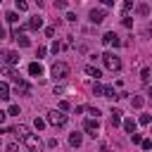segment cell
Returning <instances> with one entry per match:
<instances>
[{
	"instance_id": "d4e9b609",
	"label": "cell",
	"mask_w": 152,
	"mask_h": 152,
	"mask_svg": "<svg viewBox=\"0 0 152 152\" xmlns=\"http://www.w3.org/2000/svg\"><path fill=\"white\" fill-rule=\"evenodd\" d=\"M14 2H17V10H19V12H26V10H28V2H26V0H14Z\"/></svg>"
},
{
	"instance_id": "2e32d148",
	"label": "cell",
	"mask_w": 152,
	"mask_h": 152,
	"mask_svg": "<svg viewBox=\"0 0 152 152\" xmlns=\"http://www.w3.org/2000/svg\"><path fill=\"white\" fill-rule=\"evenodd\" d=\"M86 74H88V76H93L95 81H97V78L102 76V71H100L97 66H93V64H88V66H86Z\"/></svg>"
},
{
	"instance_id": "cb8c5ba5",
	"label": "cell",
	"mask_w": 152,
	"mask_h": 152,
	"mask_svg": "<svg viewBox=\"0 0 152 152\" xmlns=\"http://www.w3.org/2000/svg\"><path fill=\"white\" fill-rule=\"evenodd\" d=\"M7 116H19V104H10V109H7Z\"/></svg>"
},
{
	"instance_id": "9a60e30c",
	"label": "cell",
	"mask_w": 152,
	"mask_h": 152,
	"mask_svg": "<svg viewBox=\"0 0 152 152\" xmlns=\"http://www.w3.org/2000/svg\"><path fill=\"white\" fill-rule=\"evenodd\" d=\"M14 133H17V135H19L21 140H24V138H26V135H28L31 131H28V126H26V124H19V126H14Z\"/></svg>"
},
{
	"instance_id": "5b68a950",
	"label": "cell",
	"mask_w": 152,
	"mask_h": 152,
	"mask_svg": "<svg viewBox=\"0 0 152 152\" xmlns=\"http://www.w3.org/2000/svg\"><path fill=\"white\" fill-rule=\"evenodd\" d=\"M83 128H86V133H88V135H93V138H95V135L100 133V121H97L95 116H90V119H86V121H83Z\"/></svg>"
},
{
	"instance_id": "8fae6325",
	"label": "cell",
	"mask_w": 152,
	"mask_h": 152,
	"mask_svg": "<svg viewBox=\"0 0 152 152\" xmlns=\"http://www.w3.org/2000/svg\"><path fill=\"white\" fill-rule=\"evenodd\" d=\"M121 126H124V131H126V133H135V126H138V124H135V119H131V116H128V119H124V121H121Z\"/></svg>"
},
{
	"instance_id": "f35d334b",
	"label": "cell",
	"mask_w": 152,
	"mask_h": 152,
	"mask_svg": "<svg viewBox=\"0 0 152 152\" xmlns=\"http://www.w3.org/2000/svg\"><path fill=\"white\" fill-rule=\"evenodd\" d=\"M140 145H142V150H152V140H142Z\"/></svg>"
},
{
	"instance_id": "9c48e42d",
	"label": "cell",
	"mask_w": 152,
	"mask_h": 152,
	"mask_svg": "<svg viewBox=\"0 0 152 152\" xmlns=\"http://www.w3.org/2000/svg\"><path fill=\"white\" fill-rule=\"evenodd\" d=\"M5 76H10V81L17 86V83H21V76H19V71L14 69V66H5Z\"/></svg>"
},
{
	"instance_id": "30bf717a",
	"label": "cell",
	"mask_w": 152,
	"mask_h": 152,
	"mask_svg": "<svg viewBox=\"0 0 152 152\" xmlns=\"http://www.w3.org/2000/svg\"><path fill=\"white\" fill-rule=\"evenodd\" d=\"M14 90H17V95H31V86H28L26 81L17 83V86H14Z\"/></svg>"
},
{
	"instance_id": "b9f144b4",
	"label": "cell",
	"mask_w": 152,
	"mask_h": 152,
	"mask_svg": "<svg viewBox=\"0 0 152 152\" xmlns=\"http://www.w3.org/2000/svg\"><path fill=\"white\" fill-rule=\"evenodd\" d=\"M5 36H7V33H5V26H2V24H0V40H2V38H5Z\"/></svg>"
},
{
	"instance_id": "d590c367",
	"label": "cell",
	"mask_w": 152,
	"mask_h": 152,
	"mask_svg": "<svg viewBox=\"0 0 152 152\" xmlns=\"http://www.w3.org/2000/svg\"><path fill=\"white\" fill-rule=\"evenodd\" d=\"M45 36L52 38V36H55V26H48V28H45Z\"/></svg>"
},
{
	"instance_id": "83f0119b",
	"label": "cell",
	"mask_w": 152,
	"mask_h": 152,
	"mask_svg": "<svg viewBox=\"0 0 152 152\" xmlns=\"http://www.w3.org/2000/svg\"><path fill=\"white\" fill-rule=\"evenodd\" d=\"M33 126H36V128H38V131H43V128H45V121H43V119H38V116H36V119H33Z\"/></svg>"
},
{
	"instance_id": "44dd1931",
	"label": "cell",
	"mask_w": 152,
	"mask_h": 152,
	"mask_svg": "<svg viewBox=\"0 0 152 152\" xmlns=\"http://www.w3.org/2000/svg\"><path fill=\"white\" fill-rule=\"evenodd\" d=\"M104 88H107V86H102V83H93V93H95V95H102V97H104Z\"/></svg>"
},
{
	"instance_id": "ee69618b",
	"label": "cell",
	"mask_w": 152,
	"mask_h": 152,
	"mask_svg": "<svg viewBox=\"0 0 152 152\" xmlns=\"http://www.w3.org/2000/svg\"><path fill=\"white\" fill-rule=\"evenodd\" d=\"M147 95H150V97H152V88H150V90H147Z\"/></svg>"
},
{
	"instance_id": "6da1fadb",
	"label": "cell",
	"mask_w": 152,
	"mask_h": 152,
	"mask_svg": "<svg viewBox=\"0 0 152 152\" xmlns=\"http://www.w3.org/2000/svg\"><path fill=\"white\" fill-rule=\"evenodd\" d=\"M102 57V62H104V66L109 69V71H119L121 69V59L114 55V52H104V55H100Z\"/></svg>"
},
{
	"instance_id": "7402d4cb",
	"label": "cell",
	"mask_w": 152,
	"mask_h": 152,
	"mask_svg": "<svg viewBox=\"0 0 152 152\" xmlns=\"http://www.w3.org/2000/svg\"><path fill=\"white\" fill-rule=\"evenodd\" d=\"M5 19H7V21H10L12 26H14V24L19 21V14H17V12H7V17H5Z\"/></svg>"
},
{
	"instance_id": "d6986e66",
	"label": "cell",
	"mask_w": 152,
	"mask_h": 152,
	"mask_svg": "<svg viewBox=\"0 0 152 152\" xmlns=\"http://www.w3.org/2000/svg\"><path fill=\"white\" fill-rule=\"evenodd\" d=\"M131 104H133V107H135V109H140V107H142V104H145V97H142V95H135V97H133V100H131Z\"/></svg>"
},
{
	"instance_id": "7c38bea8",
	"label": "cell",
	"mask_w": 152,
	"mask_h": 152,
	"mask_svg": "<svg viewBox=\"0 0 152 152\" xmlns=\"http://www.w3.org/2000/svg\"><path fill=\"white\" fill-rule=\"evenodd\" d=\"M28 74H31V76H43V66H40V62H31V64H28Z\"/></svg>"
},
{
	"instance_id": "f546056e",
	"label": "cell",
	"mask_w": 152,
	"mask_h": 152,
	"mask_svg": "<svg viewBox=\"0 0 152 152\" xmlns=\"http://www.w3.org/2000/svg\"><path fill=\"white\" fill-rule=\"evenodd\" d=\"M57 107H59V112H66V109H69L71 104H69L66 100H59V104H57Z\"/></svg>"
},
{
	"instance_id": "d6a6232c",
	"label": "cell",
	"mask_w": 152,
	"mask_h": 152,
	"mask_svg": "<svg viewBox=\"0 0 152 152\" xmlns=\"http://www.w3.org/2000/svg\"><path fill=\"white\" fill-rule=\"evenodd\" d=\"M5 150H7V152H19V145H17V142H10Z\"/></svg>"
},
{
	"instance_id": "8d00e7d4",
	"label": "cell",
	"mask_w": 152,
	"mask_h": 152,
	"mask_svg": "<svg viewBox=\"0 0 152 152\" xmlns=\"http://www.w3.org/2000/svg\"><path fill=\"white\" fill-rule=\"evenodd\" d=\"M59 50H62V43H57V40H55V43H52V52H55V55H57V52H59Z\"/></svg>"
},
{
	"instance_id": "484cf974",
	"label": "cell",
	"mask_w": 152,
	"mask_h": 152,
	"mask_svg": "<svg viewBox=\"0 0 152 152\" xmlns=\"http://www.w3.org/2000/svg\"><path fill=\"white\" fill-rule=\"evenodd\" d=\"M147 12H150V7H147L145 2H140V5H138V14H140V17H145Z\"/></svg>"
},
{
	"instance_id": "f6af8a7d",
	"label": "cell",
	"mask_w": 152,
	"mask_h": 152,
	"mask_svg": "<svg viewBox=\"0 0 152 152\" xmlns=\"http://www.w3.org/2000/svg\"><path fill=\"white\" fill-rule=\"evenodd\" d=\"M26 152H33V150H26Z\"/></svg>"
},
{
	"instance_id": "3957f363",
	"label": "cell",
	"mask_w": 152,
	"mask_h": 152,
	"mask_svg": "<svg viewBox=\"0 0 152 152\" xmlns=\"http://www.w3.org/2000/svg\"><path fill=\"white\" fill-rule=\"evenodd\" d=\"M66 76H69V64H66V62H55V64H52V78L62 81V78H66Z\"/></svg>"
},
{
	"instance_id": "7bdbcfd3",
	"label": "cell",
	"mask_w": 152,
	"mask_h": 152,
	"mask_svg": "<svg viewBox=\"0 0 152 152\" xmlns=\"http://www.w3.org/2000/svg\"><path fill=\"white\" fill-rule=\"evenodd\" d=\"M102 2H104L107 7H112V5H114V0H102Z\"/></svg>"
},
{
	"instance_id": "f1b7e54d",
	"label": "cell",
	"mask_w": 152,
	"mask_h": 152,
	"mask_svg": "<svg viewBox=\"0 0 152 152\" xmlns=\"http://www.w3.org/2000/svg\"><path fill=\"white\" fill-rule=\"evenodd\" d=\"M140 78H142V83H147L150 81V69H142L140 71Z\"/></svg>"
},
{
	"instance_id": "5bb4252c",
	"label": "cell",
	"mask_w": 152,
	"mask_h": 152,
	"mask_svg": "<svg viewBox=\"0 0 152 152\" xmlns=\"http://www.w3.org/2000/svg\"><path fill=\"white\" fill-rule=\"evenodd\" d=\"M121 114H124L121 109H116V107H112V126H114V128H116V126L121 124Z\"/></svg>"
},
{
	"instance_id": "ab89813d",
	"label": "cell",
	"mask_w": 152,
	"mask_h": 152,
	"mask_svg": "<svg viewBox=\"0 0 152 152\" xmlns=\"http://www.w3.org/2000/svg\"><path fill=\"white\" fill-rule=\"evenodd\" d=\"M124 26H128V28H131V26H133V21H131V17H128V14H126V17H124Z\"/></svg>"
},
{
	"instance_id": "ac0fdd59",
	"label": "cell",
	"mask_w": 152,
	"mask_h": 152,
	"mask_svg": "<svg viewBox=\"0 0 152 152\" xmlns=\"http://www.w3.org/2000/svg\"><path fill=\"white\" fill-rule=\"evenodd\" d=\"M14 40H17V43H19V48H28V45H31V40H28V38H26V36H24V33H19V36H17V38H14Z\"/></svg>"
},
{
	"instance_id": "603a6c76",
	"label": "cell",
	"mask_w": 152,
	"mask_h": 152,
	"mask_svg": "<svg viewBox=\"0 0 152 152\" xmlns=\"http://www.w3.org/2000/svg\"><path fill=\"white\" fill-rule=\"evenodd\" d=\"M114 36H116L114 31H107V33L102 36V43H104V45H112V38H114Z\"/></svg>"
},
{
	"instance_id": "bcb514c9",
	"label": "cell",
	"mask_w": 152,
	"mask_h": 152,
	"mask_svg": "<svg viewBox=\"0 0 152 152\" xmlns=\"http://www.w3.org/2000/svg\"><path fill=\"white\" fill-rule=\"evenodd\" d=\"M0 2H2V0H0Z\"/></svg>"
},
{
	"instance_id": "60d3db41",
	"label": "cell",
	"mask_w": 152,
	"mask_h": 152,
	"mask_svg": "<svg viewBox=\"0 0 152 152\" xmlns=\"http://www.w3.org/2000/svg\"><path fill=\"white\" fill-rule=\"evenodd\" d=\"M5 119H7V112H2V109H0V124H5Z\"/></svg>"
},
{
	"instance_id": "4dcf8cb0",
	"label": "cell",
	"mask_w": 152,
	"mask_h": 152,
	"mask_svg": "<svg viewBox=\"0 0 152 152\" xmlns=\"http://www.w3.org/2000/svg\"><path fill=\"white\" fill-rule=\"evenodd\" d=\"M138 121H140V124H142V126H147V124H150V121H152V116H150V114H142V116H140V119H138Z\"/></svg>"
},
{
	"instance_id": "836d02e7",
	"label": "cell",
	"mask_w": 152,
	"mask_h": 152,
	"mask_svg": "<svg viewBox=\"0 0 152 152\" xmlns=\"http://www.w3.org/2000/svg\"><path fill=\"white\" fill-rule=\"evenodd\" d=\"M88 114H93V116L97 119V116H100V109H97V107H88Z\"/></svg>"
},
{
	"instance_id": "74e56055",
	"label": "cell",
	"mask_w": 152,
	"mask_h": 152,
	"mask_svg": "<svg viewBox=\"0 0 152 152\" xmlns=\"http://www.w3.org/2000/svg\"><path fill=\"white\" fill-rule=\"evenodd\" d=\"M45 52H48V50H45V48H43V45H40V48H38V50H36V57H45Z\"/></svg>"
},
{
	"instance_id": "4316f807",
	"label": "cell",
	"mask_w": 152,
	"mask_h": 152,
	"mask_svg": "<svg viewBox=\"0 0 152 152\" xmlns=\"http://www.w3.org/2000/svg\"><path fill=\"white\" fill-rule=\"evenodd\" d=\"M104 97H119V95L114 93V88H112V86H107V88H104Z\"/></svg>"
},
{
	"instance_id": "7a4b0ae2",
	"label": "cell",
	"mask_w": 152,
	"mask_h": 152,
	"mask_svg": "<svg viewBox=\"0 0 152 152\" xmlns=\"http://www.w3.org/2000/svg\"><path fill=\"white\" fill-rule=\"evenodd\" d=\"M66 121H69V116L59 109H52L48 114V124H52V126H66Z\"/></svg>"
},
{
	"instance_id": "52a82bcc",
	"label": "cell",
	"mask_w": 152,
	"mask_h": 152,
	"mask_svg": "<svg viewBox=\"0 0 152 152\" xmlns=\"http://www.w3.org/2000/svg\"><path fill=\"white\" fill-rule=\"evenodd\" d=\"M88 17H90V21H93V24H102V21L107 19V12H104L102 7H93Z\"/></svg>"
},
{
	"instance_id": "e0dca14e",
	"label": "cell",
	"mask_w": 152,
	"mask_h": 152,
	"mask_svg": "<svg viewBox=\"0 0 152 152\" xmlns=\"http://www.w3.org/2000/svg\"><path fill=\"white\" fill-rule=\"evenodd\" d=\"M0 100H10V86L5 81H0Z\"/></svg>"
},
{
	"instance_id": "ba28073f",
	"label": "cell",
	"mask_w": 152,
	"mask_h": 152,
	"mask_svg": "<svg viewBox=\"0 0 152 152\" xmlns=\"http://www.w3.org/2000/svg\"><path fill=\"white\" fill-rule=\"evenodd\" d=\"M26 28H28V31H38V28H43V17H40V14H33V17L26 21Z\"/></svg>"
},
{
	"instance_id": "ffe728a7",
	"label": "cell",
	"mask_w": 152,
	"mask_h": 152,
	"mask_svg": "<svg viewBox=\"0 0 152 152\" xmlns=\"http://www.w3.org/2000/svg\"><path fill=\"white\" fill-rule=\"evenodd\" d=\"M131 7H133V0H124V2H121V12H124V17L131 12Z\"/></svg>"
},
{
	"instance_id": "1f68e13d",
	"label": "cell",
	"mask_w": 152,
	"mask_h": 152,
	"mask_svg": "<svg viewBox=\"0 0 152 152\" xmlns=\"http://www.w3.org/2000/svg\"><path fill=\"white\" fill-rule=\"evenodd\" d=\"M55 7L57 10H66V0H55Z\"/></svg>"
},
{
	"instance_id": "8992f818",
	"label": "cell",
	"mask_w": 152,
	"mask_h": 152,
	"mask_svg": "<svg viewBox=\"0 0 152 152\" xmlns=\"http://www.w3.org/2000/svg\"><path fill=\"white\" fill-rule=\"evenodd\" d=\"M24 142H26V147H28V150H33V152H40V147H43L40 138H38V135H33V133H28V135L24 138Z\"/></svg>"
},
{
	"instance_id": "277c9868",
	"label": "cell",
	"mask_w": 152,
	"mask_h": 152,
	"mask_svg": "<svg viewBox=\"0 0 152 152\" xmlns=\"http://www.w3.org/2000/svg\"><path fill=\"white\" fill-rule=\"evenodd\" d=\"M0 59H2L7 66H14V64L19 62V52H14V50H0Z\"/></svg>"
},
{
	"instance_id": "e575fe53",
	"label": "cell",
	"mask_w": 152,
	"mask_h": 152,
	"mask_svg": "<svg viewBox=\"0 0 152 152\" xmlns=\"http://www.w3.org/2000/svg\"><path fill=\"white\" fill-rule=\"evenodd\" d=\"M131 140L138 145V142H142V138H140V133H131Z\"/></svg>"
},
{
	"instance_id": "4fadbf2b",
	"label": "cell",
	"mask_w": 152,
	"mask_h": 152,
	"mask_svg": "<svg viewBox=\"0 0 152 152\" xmlns=\"http://www.w3.org/2000/svg\"><path fill=\"white\" fill-rule=\"evenodd\" d=\"M81 142H83V135L74 131V133L69 135V145H71V147H81Z\"/></svg>"
}]
</instances>
